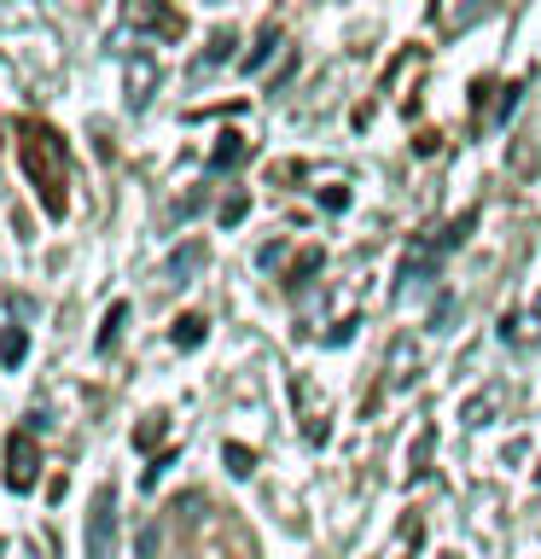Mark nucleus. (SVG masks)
<instances>
[{
  "label": "nucleus",
  "mask_w": 541,
  "mask_h": 559,
  "mask_svg": "<svg viewBox=\"0 0 541 559\" xmlns=\"http://www.w3.org/2000/svg\"><path fill=\"white\" fill-rule=\"evenodd\" d=\"M239 152H244V146H239V140H233V134H227V140H221V146H216V169H227V164H239Z\"/></svg>",
  "instance_id": "obj_10"
},
{
  "label": "nucleus",
  "mask_w": 541,
  "mask_h": 559,
  "mask_svg": "<svg viewBox=\"0 0 541 559\" xmlns=\"http://www.w3.org/2000/svg\"><path fill=\"white\" fill-rule=\"evenodd\" d=\"M321 204H326V210H344V204H349V192H344V187H326V192H321Z\"/></svg>",
  "instance_id": "obj_11"
},
{
  "label": "nucleus",
  "mask_w": 541,
  "mask_h": 559,
  "mask_svg": "<svg viewBox=\"0 0 541 559\" xmlns=\"http://www.w3.org/2000/svg\"><path fill=\"white\" fill-rule=\"evenodd\" d=\"M24 356H29V332H24V326H7V338H0V361L17 367Z\"/></svg>",
  "instance_id": "obj_4"
},
{
  "label": "nucleus",
  "mask_w": 541,
  "mask_h": 559,
  "mask_svg": "<svg viewBox=\"0 0 541 559\" xmlns=\"http://www.w3.org/2000/svg\"><path fill=\"white\" fill-rule=\"evenodd\" d=\"M199 269H204V245L192 239V245H181V251L164 262V286H175V292L192 286V274H199Z\"/></svg>",
  "instance_id": "obj_2"
},
{
  "label": "nucleus",
  "mask_w": 541,
  "mask_h": 559,
  "mask_svg": "<svg viewBox=\"0 0 541 559\" xmlns=\"http://www.w3.org/2000/svg\"><path fill=\"white\" fill-rule=\"evenodd\" d=\"M199 338H204V314H181V321H175V344L192 349Z\"/></svg>",
  "instance_id": "obj_6"
},
{
  "label": "nucleus",
  "mask_w": 541,
  "mask_h": 559,
  "mask_svg": "<svg viewBox=\"0 0 541 559\" xmlns=\"http://www.w3.org/2000/svg\"><path fill=\"white\" fill-rule=\"evenodd\" d=\"M227 47H233V35H221V41H216V47H209V52H204V59H199V64H192V70H199V76H204V70H216V64L227 59Z\"/></svg>",
  "instance_id": "obj_8"
},
{
  "label": "nucleus",
  "mask_w": 541,
  "mask_h": 559,
  "mask_svg": "<svg viewBox=\"0 0 541 559\" xmlns=\"http://www.w3.org/2000/svg\"><path fill=\"white\" fill-rule=\"evenodd\" d=\"M274 47H279V29H268V35H262V41H256L251 52H244V70H262V64L274 59Z\"/></svg>",
  "instance_id": "obj_7"
},
{
  "label": "nucleus",
  "mask_w": 541,
  "mask_h": 559,
  "mask_svg": "<svg viewBox=\"0 0 541 559\" xmlns=\"http://www.w3.org/2000/svg\"><path fill=\"white\" fill-rule=\"evenodd\" d=\"M227 466H233V472H239V478H244V472H251V466H256V454H244L239 443H227Z\"/></svg>",
  "instance_id": "obj_9"
},
{
  "label": "nucleus",
  "mask_w": 541,
  "mask_h": 559,
  "mask_svg": "<svg viewBox=\"0 0 541 559\" xmlns=\"http://www.w3.org/2000/svg\"><path fill=\"white\" fill-rule=\"evenodd\" d=\"M35 466H41V454H35V437H12V449H7V489H35Z\"/></svg>",
  "instance_id": "obj_1"
},
{
  "label": "nucleus",
  "mask_w": 541,
  "mask_h": 559,
  "mask_svg": "<svg viewBox=\"0 0 541 559\" xmlns=\"http://www.w3.org/2000/svg\"><path fill=\"white\" fill-rule=\"evenodd\" d=\"M105 513H111V489L94 496V524H87V554L94 559H105Z\"/></svg>",
  "instance_id": "obj_3"
},
{
  "label": "nucleus",
  "mask_w": 541,
  "mask_h": 559,
  "mask_svg": "<svg viewBox=\"0 0 541 559\" xmlns=\"http://www.w3.org/2000/svg\"><path fill=\"white\" fill-rule=\"evenodd\" d=\"M122 321H129V304H111L105 309V326H99V349H111L122 338Z\"/></svg>",
  "instance_id": "obj_5"
}]
</instances>
